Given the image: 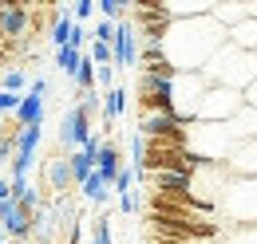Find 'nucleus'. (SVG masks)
<instances>
[{"instance_id":"14","label":"nucleus","mask_w":257,"mask_h":244,"mask_svg":"<svg viewBox=\"0 0 257 244\" xmlns=\"http://www.w3.org/2000/svg\"><path fill=\"white\" fill-rule=\"evenodd\" d=\"M225 44L237 48V52H253V56H257V20H253V16H245L241 24H233V28L225 32Z\"/></svg>"},{"instance_id":"23","label":"nucleus","mask_w":257,"mask_h":244,"mask_svg":"<svg viewBox=\"0 0 257 244\" xmlns=\"http://www.w3.org/2000/svg\"><path fill=\"white\" fill-rule=\"evenodd\" d=\"M91 16H95V0H79V4L71 8V20H75V24H83V20H91Z\"/></svg>"},{"instance_id":"25","label":"nucleus","mask_w":257,"mask_h":244,"mask_svg":"<svg viewBox=\"0 0 257 244\" xmlns=\"http://www.w3.org/2000/svg\"><path fill=\"white\" fill-rule=\"evenodd\" d=\"M119 205H123V213H135V209H139V193H135V189L123 193V197H119Z\"/></svg>"},{"instance_id":"17","label":"nucleus","mask_w":257,"mask_h":244,"mask_svg":"<svg viewBox=\"0 0 257 244\" xmlns=\"http://www.w3.org/2000/svg\"><path fill=\"white\" fill-rule=\"evenodd\" d=\"M123 106H127V91L123 87H111V91H103V118L115 122L123 114Z\"/></svg>"},{"instance_id":"2","label":"nucleus","mask_w":257,"mask_h":244,"mask_svg":"<svg viewBox=\"0 0 257 244\" xmlns=\"http://www.w3.org/2000/svg\"><path fill=\"white\" fill-rule=\"evenodd\" d=\"M202 75H206L210 87H225V91L241 94L257 79V56H253V52H237V48L225 44L222 52L202 67Z\"/></svg>"},{"instance_id":"18","label":"nucleus","mask_w":257,"mask_h":244,"mask_svg":"<svg viewBox=\"0 0 257 244\" xmlns=\"http://www.w3.org/2000/svg\"><path fill=\"white\" fill-rule=\"evenodd\" d=\"M71 32H75V20H71V12H60V20H56V28H52V44H56V52L71 44Z\"/></svg>"},{"instance_id":"20","label":"nucleus","mask_w":257,"mask_h":244,"mask_svg":"<svg viewBox=\"0 0 257 244\" xmlns=\"http://www.w3.org/2000/svg\"><path fill=\"white\" fill-rule=\"evenodd\" d=\"M56 63L75 79V71H79V63H83V52H75V48H60V52H56Z\"/></svg>"},{"instance_id":"16","label":"nucleus","mask_w":257,"mask_h":244,"mask_svg":"<svg viewBox=\"0 0 257 244\" xmlns=\"http://www.w3.org/2000/svg\"><path fill=\"white\" fill-rule=\"evenodd\" d=\"M0 91H8V94H28V71H24V67H8V71L0 75Z\"/></svg>"},{"instance_id":"10","label":"nucleus","mask_w":257,"mask_h":244,"mask_svg":"<svg viewBox=\"0 0 257 244\" xmlns=\"http://www.w3.org/2000/svg\"><path fill=\"white\" fill-rule=\"evenodd\" d=\"M111 52H115V67H139V36L127 20L115 28V40H111Z\"/></svg>"},{"instance_id":"3","label":"nucleus","mask_w":257,"mask_h":244,"mask_svg":"<svg viewBox=\"0 0 257 244\" xmlns=\"http://www.w3.org/2000/svg\"><path fill=\"white\" fill-rule=\"evenodd\" d=\"M218 209H222L233 224L257 228V178H229Z\"/></svg>"},{"instance_id":"27","label":"nucleus","mask_w":257,"mask_h":244,"mask_svg":"<svg viewBox=\"0 0 257 244\" xmlns=\"http://www.w3.org/2000/svg\"><path fill=\"white\" fill-rule=\"evenodd\" d=\"M4 201H12V182L0 174V205H4Z\"/></svg>"},{"instance_id":"22","label":"nucleus","mask_w":257,"mask_h":244,"mask_svg":"<svg viewBox=\"0 0 257 244\" xmlns=\"http://www.w3.org/2000/svg\"><path fill=\"white\" fill-rule=\"evenodd\" d=\"M91 244H111V220H107V213L91 224Z\"/></svg>"},{"instance_id":"26","label":"nucleus","mask_w":257,"mask_h":244,"mask_svg":"<svg viewBox=\"0 0 257 244\" xmlns=\"http://www.w3.org/2000/svg\"><path fill=\"white\" fill-rule=\"evenodd\" d=\"M241 102H245V106H253V110H257V79L249 83V87H245V91H241Z\"/></svg>"},{"instance_id":"24","label":"nucleus","mask_w":257,"mask_h":244,"mask_svg":"<svg viewBox=\"0 0 257 244\" xmlns=\"http://www.w3.org/2000/svg\"><path fill=\"white\" fill-rule=\"evenodd\" d=\"M16 106H20V94H8V91H0V118L16 114Z\"/></svg>"},{"instance_id":"12","label":"nucleus","mask_w":257,"mask_h":244,"mask_svg":"<svg viewBox=\"0 0 257 244\" xmlns=\"http://www.w3.org/2000/svg\"><path fill=\"white\" fill-rule=\"evenodd\" d=\"M71 166H67V158H52L48 166H44V185H40V193H67L71 189Z\"/></svg>"},{"instance_id":"11","label":"nucleus","mask_w":257,"mask_h":244,"mask_svg":"<svg viewBox=\"0 0 257 244\" xmlns=\"http://www.w3.org/2000/svg\"><path fill=\"white\" fill-rule=\"evenodd\" d=\"M225 170H229V178H257V138L241 142L233 150V158L225 162Z\"/></svg>"},{"instance_id":"28","label":"nucleus","mask_w":257,"mask_h":244,"mask_svg":"<svg viewBox=\"0 0 257 244\" xmlns=\"http://www.w3.org/2000/svg\"><path fill=\"white\" fill-rule=\"evenodd\" d=\"M8 244H24V240H8Z\"/></svg>"},{"instance_id":"7","label":"nucleus","mask_w":257,"mask_h":244,"mask_svg":"<svg viewBox=\"0 0 257 244\" xmlns=\"http://www.w3.org/2000/svg\"><path fill=\"white\" fill-rule=\"evenodd\" d=\"M44 94H48V79H32L28 94H20V106H16L20 126H44Z\"/></svg>"},{"instance_id":"6","label":"nucleus","mask_w":257,"mask_h":244,"mask_svg":"<svg viewBox=\"0 0 257 244\" xmlns=\"http://www.w3.org/2000/svg\"><path fill=\"white\" fill-rule=\"evenodd\" d=\"M210 91V83H206V75L202 71H194V75H178L174 79V114L182 122H194L198 114V102H202V94Z\"/></svg>"},{"instance_id":"5","label":"nucleus","mask_w":257,"mask_h":244,"mask_svg":"<svg viewBox=\"0 0 257 244\" xmlns=\"http://www.w3.org/2000/svg\"><path fill=\"white\" fill-rule=\"evenodd\" d=\"M245 102H241V94L237 91H225V87H210V91L202 94V102H198V114L194 122H229L237 110H241Z\"/></svg>"},{"instance_id":"4","label":"nucleus","mask_w":257,"mask_h":244,"mask_svg":"<svg viewBox=\"0 0 257 244\" xmlns=\"http://www.w3.org/2000/svg\"><path fill=\"white\" fill-rule=\"evenodd\" d=\"M186 130L190 122H182L178 114H139V138H151L162 146H186Z\"/></svg>"},{"instance_id":"15","label":"nucleus","mask_w":257,"mask_h":244,"mask_svg":"<svg viewBox=\"0 0 257 244\" xmlns=\"http://www.w3.org/2000/svg\"><path fill=\"white\" fill-rule=\"evenodd\" d=\"M229 130H233L237 142H253L257 138V110L253 106H241V110L229 118Z\"/></svg>"},{"instance_id":"1","label":"nucleus","mask_w":257,"mask_h":244,"mask_svg":"<svg viewBox=\"0 0 257 244\" xmlns=\"http://www.w3.org/2000/svg\"><path fill=\"white\" fill-rule=\"evenodd\" d=\"M222 48H225V28L210 20V12L194 16V20H174L170 32H166V40H162V56L174 63L182 75L202 71Z\"/></svg>"},{"instance_id":"8","label":"nucleus","mask_w":257,"mask_h":244,"mask_svg":"<svg viewBox=\"0 0 257 244\" xmlns=\"http://www.w3.org/2000/svg\"><path fill=\"white\" fill-rule=\"evenodd\" d=\"M91 134H95V130H91V114H87V106H83V102H75V106L64 114V126H60L64 146H83Z\"/></svg>"},{"instance_id":"9","label":"nucleus","mask_w":257,"mask_h":244,"mask_svg":"<svg viewBox=\"0 0 257 244\" xmlns=\"http://www.w3.org/2000/svg\"><path fill=\"white\" fill-rule=\"evenodd\" d=\"M0 36L4 40H24L28 36V4L24 0H4L0 4Z\"/></svg>"},{"instance_id":"13","label":"nucleus","mask_w":257,"mask_h":244,"mask_svg":"<svg viewBox=\"0 0 257 244\" xmlns=\"http://www.w3.org/2000/svg\"><path fill=\"white\" fill-rule=\"evenodd\" d=\"M127 166V158H123V150L115 146V142H103L95 154V170L103 174V182L107 185H115V178H119V170Z\"/></svg>"},{"instance_id":"19","label":"nucleus","mask_w":257,"mask_h":244,"mask_svg":"<svg viewBox=\"0 0 257 244\" xmlns=\"http://www.w3.org/2000/svg\"><path fill=\"white\" fill-rule=\"evenodd\" d=\"M79 189H83V197H87V201H107V189H111V185L103 182V174H91V178H87V182L79 185Z\"/></svg>"},{"instance_id":"21","label":"nucleus","mask_w":257,"mask_h":244,"mask_svg":"<svg viewBox=\"0 0 257 244\" xmlns=\"http://www.w3.org/2000/svg\"><path fill=\"white\" fill-rule=\"evenodd\" d=\"M139 182V170H135V166H123V170H119V178H115V185H111V189H115V193H119V197H123V193H131V185Z\"/></svg>"}]
</instances>
